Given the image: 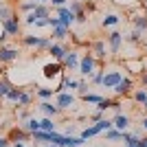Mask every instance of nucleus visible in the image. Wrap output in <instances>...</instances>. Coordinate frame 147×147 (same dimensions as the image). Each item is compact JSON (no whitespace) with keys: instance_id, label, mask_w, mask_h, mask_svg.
Returning <instances> with one entry per match:
<instances>
[{"instance_id":"nucleus-1","label":"nucleus","mask_w":147,"mask_h":147,"mask_svg":"<svg viewBox=\"0 0 147 147\" xmlns=\"http://www.w3.org/2000/svg\"><path fill=\"white\" fill-rule=\"evenodd\" d=\"M22 44H24V46H31V49L49 51L53 40H51V37H37V35H22Z\"/></svg>"},{"instance_id":"nucleus-2","label":"nucleus","mask_w":147,"mask_h":147,"mask_svg":"<svg viewBox=\"0 0 147 147\" xmlns=\"http://www.w3.org/2000/svg\"><path fill=\"white\" fill-rule=\"evenodd\" d=\"M49 16H51V9H49L46 5H40V2H37V5H35V9H33L31 13H26L24 22H26L29 26H33V24L37 22V20H44V18H49Z\"/></svg>"},{"instance_id":"nucleus-3","label":"nucleus","mask_w":147,"mask_h":147,"mask_svg":"<svg viewBox=\"0 0 147 147\" xmlns=\"http://www.w3.org/2000/svg\"><path fill=\"white\" fill-rule=\"evenodd\" d=\"M94 70H97V57L92 55V53H86V55L79 59V73L84 75V77H90Z\"/></svg>"},{"instance_id":"nucleus-4","label":"nucleus","mask_w":147,"mask_h":147,"mask_svg":"<svg viewBox=\"0 0 147 147\" xmlns=\"http://www.w3.org/2000/svg\"><path fill=\"white\" fill-rule=\"evenodd\" d=\"M55 103H57L59 110H73L75 103H77V99H75V94L70 90H66V92H57L55 94Z\"/></svg>"},{"instance_id":"nucleus-5","label":"nucleus","mask_w":147,"mask_h":147,"mask_svg":"<svg viewBox=\"0 0 147 147\" xmlns=\"http://www.w3.org/2000/svg\"><path fill=\"white\" fill-rule=\"evenodd\" d=\"M121 79H123V73H121V70H117V68H114V70H105L101 86H103V88H112V90H114V86H117Z\"/></svg>"},{"instance_id":"nucleus-6","label":"nucleus","mask_w":147,"mask_h":147,"mask_svg":"<svg viewBox=\"0 0 147 147\" xmlns=\"http://www.w3.org/2000/svg\"><path fill=\"white\" fill-rule=\"evenodd\" d=\"M55 9H57V18L61 20V24H64V26H68V29H70V26L77 22V16H75L68 7H55Z\"/></svg>"},{"instance_id":"nucleus-7","label":"nucleus","mask_w":147,"mask_h":147,"mask_svg":"<svg viewBox=\"0 0 147 147\" xmlns=\"http://www.w3.org/2000/svg\"><path fill=\"white\" fill-rule=\"evenodd\" d=\"M132 88H134L132 77H123L117 86H114V94H117V97H127V94H132Z\"/></svg>"},{"instance_id":"nucleus-8","label":"nucleus","mask_w":147,"mask_h":147,"mask_svg":"<svg viewBox=\"0 0 147 147\" xmlns=\"http://www.w3.org/2000/svg\"><path fill=\"white\" fill-rule=\"evenodd\" d=\"M123 42H125V40H123V33H119V31H112L110 35H108V49H110L112 55H117L119 51H121Z\"/></svg>"},{"instance_id":"nucleus-9","label":"nucleus","mask_w":147,"mask_h":147,"mask_svg":"<svg viewBox=\"0 0 147 147\" xmlns=\"http://www.w3.org/2000/svg\"><path fill=\"white\" fill-rule=\"evenodd\" d=\"M20 57L18 49H13V46H0V64H11Z\"/></svg>"},{"instance_id":"nucleus-10","label":"nucleus","mask_w":147,"mask_h":147,"mask_svg":"<svg viewBox=\"0 0 147 147\" xmlns=\"http://www.w3.org/2000/svg\"><path fill=\"white\" fill-rule=\"evenodd\" d=\"M68 51H70L68 46H64V44L55 42V44H51V46H49V55L53 57L55 61H64V57H66Z\"/></svg>"},{"instance_id":"nucleus-11","label":"nucleus","mask_w":147,"mask_h":147,"mask_svg":"<svg viewBox=\"0 0 147 147\" xmlns=\"http://www.w3.org/2000/svg\"><path fill=\"white\" fill-rule=\"evenodd\" d=\"M2 31H7V35H20V18L11 16L9 20L2 22Z\"/></svg>"},{"instance_id":"nucleus-12","label":"nucleus","mask_w":147,"mask_h":147,"mask_svg":"<svg viewBox=\"0 0 147 147\" xmlns=\"http://www.w3.org/2000/svg\"><path fill=\"white\" fill-rule=\"evenodd\" d=\"M79 59H81V57H79L77 51H68L61 64H64V68H68V70H75V68H79Z\"/></svg>"},{"instance_id":"nucleus-13","label":"nucleus","mask_w":147,"mask_h":147,"mask_svg":"<svg viewBox=\"0 0 147 147\" xmlns=\"http://www.w3.org/2000/svg\"><path fill=\"white\" fill-rule=\"evenodd\" d=\"M68 9H70V11L77 16V22H81V24L86 22V7H84V2H81V0H73Z\"/></svg>"},{"instance_id":"nucleus-14","label":"nucleus","mask_w":147,"mask_h":147,"mask_svg":"<svg viewBox=\"0 0 147 147\" xmlns=\"http://www.w3.org/2000/svg\"><path fill=\"white\" fill-rule=\"evenodd\" d=\"M61 70H64V64H61V61H55V64H46V66H44V77H46V79L59 77Z\"/></svg>"},{"instance_id":"nucleus-15","label":"nucleus","mask_w":147,"mask_h":147,"mask_svg":"<svg viewBox=\"0 0 147 147\" xmlns=\"http://www.w3.org/2000/svg\"><path fill=\"white\" fill-rule=\"evenodd\" d=\"M9 141H13V143H24V141H31V134L26 132V129H22V127H13L11 132H9Z\"/></svg>"},{"instance_id":"nucleus-16","label":"nucleus","mask_w":147,"mask_h":147,"mask_svg":"<svg viewBox=\"0 0 147 147\" xmlns=\"http://www.w3.org/2000/svg\"><path fill=\"white\" fill-rule=\"evenodd\" d=\"M112 125L117 129H121V132H125V129L129 127V117L123 114V112H119V114H114V119H112Z\"/></svg>"},{"instance_id":"nucleus-17","label":"nucleus","mask_w":147,"mask_h":147,"mask_svg":"<svg viewBox=\"0 0 147 147\" xmlns=\"http://www.w3.org/2000/svg\"><path fill=\"white\" fill-rule=\"evenodd\" d=\"M40 110L44 112V114H46V117H57V114H59V108H57V103H51V101H42V103H40Z\"/></svg>"},{"instance_id":"nucleus-18","label":"nucleus","mask_w":147,"mask_h":147,"mask_svg":"<svg viewBox=\"0 0 147 147\" xmlns=\"http://www.w3.org/2000/svg\"><path fill=\"white\" fill-rule=\"evenodd\" d=\"M92 55L97 57V61H105V42L103 40H97L92 44Z\"/></svg>"},{"instance_id":"nucleus-19","label":"nucleus","mask_w":147,"mask_h":147,"mask_svg":"<svg viewBox=\"0 0 147 147\" xmlns=\"http://www.w3.org/2000/svg\"><path fill=\"white\" fill-rule=\"evenodd\" d=\"M103 138H105V141H110V143L123 141V132L117 129V127H110V129H105V132H103Z\"/></svg>"},{"instance_id":"nucleus-20","label":"nucleus","mask_w":147,"mask_h":147,"mask_svg":"<svg viewBox=\"0 0 147 147\" xmlns=\"http://www.w3.org/2000/svg\"><path fill=\"white\" fill-rule=\"evenodd\" d=\"M49 143L55 147H66V136L57 134V132H49Z\"/></svg>"},{"instance_id":"nucleus-21","label":"nucleus","mask_w":147,"mask_h":147,"mask_svg":"<svg viewBox=\"0 0 147 147\" xmlns=\"http://www.w3.org/2000/svg\"><path fill=\"white\" fill-rule=\"evenodd\" d=\"M125 66L129 68V73H136V75H141L143 70H145L143 59H127V61H125Z\"/></svg>"},{"instance_id":"nucleus-22","label":"nucleus","mask_w":147,"mask_h":147,"mask_svg":"<svg viewBox=\"0 0 147 147\" xmlns=\"http://www.w3.org/2000/svg\"><path fill=\"white\" fill-rule=\"evenodd\" d=\"M138 138L141 136L138 134H132V132H123V143H125V147H138Z\"/></svg>"},{"instance_id":"nucleus-23","label":"nucleus","mask_w":147,"mask_h":147,"mask_svg":"<svg viewBox=\"0 0 147 147\" xmlns=\"http://www.w3.org/2000/svg\"><path fill=\"white\" fill-rule=\"evenodd\" d=\"M22 129H26L29 134H33V132H37V129H40V121H37L35 117H29L24 123H22Z\"/></svg>"},{"instance_id":"nucleus-24","label":"nucleus","mask_w":147,"mask_h":147,"mask_svg":"<svg viewBox=\"0 0 147 147\" xmlns=\"http://www.w3.org/2000/svg\"><path fill=\"white\" fill-rule=\"evenodd\" d=\"M68 33H70V29H68V26H64V24H59V26H55V29H53V35H51V37H55V40H66Z\"/></svg>"},{"instance_id":"nucleus-25","label":"nucleus","mask_w":147,"mask_h":147,"mask_svg":"<svg viewBox=\"0 0 147 147\" xmlns=\"http://www.w3.org/2000/svg\"><path fill=\"white\" fill-rule=\"evenodd\" d=\"M123 40H127V42H132V44H141L143 42V31L134 29L129 35H123Z\"/></svg>"},{"instance_id":"nucleus-26","label":"nucleus","mask_w":147,"mask_h":147,"mask_svg":"<svg viewBox=\"0 0 147 147\" xmlns=\"http://www.w3.org/2000/svg\"><path fill=\"white\" fill-rule=\"evenodd\" d=\"M132 99H134V103H145V101H147V90H145V88H138V90H134V92H132Z\"/></svg>"},{"instance_id":"nucleus-27","label":"nucleus","mask_w":147,"mask_h":147,"mask_svg":"<svg viewBox=\"0 0 147 147\" xmlns=\"http://www.w3.org/2000/svg\"><path fill=\"white\" fill-rule=\"evenodd\" d=\"M119 22H121V18H119L117 13H108V16L101 20V24H103V26H117Z\"/></svg>"},{"instance_id":"nucleus-28","label":"nucleus","mask_w":147,"mask_h":147,"mask_svg":"<svg viewBox=\"0 0 147 147\" xmlns=\"http://www.w3.org/2000/svg\"><path fill=\"white\" fill-rule=\"evenodd\" d=\"M35 94H37L40 99H42V101H49V99H53L55 90H53V88H37V90H35Z\"/></svg>"},{"instance_id":"nucleus-29","label":"nucleus","mask_w":147,"mask_h":147,"mask_svg":"<svg viewBox=\"0 0 147 147\" xmlns=\"http://www.w3.org/2000/svg\"><path fill=\"white\" fill-rule=\"evenodd\" d=\"M61 86H64V90H77V86H79V81L77 79H70V77H61Z\"/></svg>"},{"instance_id":"nucleus-30","label":"nucleus","mask_w":147,"mask_h":147,"mask_svg":"<svg viewBox=\"0 0 147 147\" xmlns=\"http://www.w3.org/2000/svg\"><path fill=\"white\" fill-rule=\"evenodd\" d=\"M40 129H44V132H55V123H53V119L46 117L40 121Z\"/></svg>"},{"instance_id":"nucleus-31","label":"nucleus","mask_w":147,"mask_h":147,"mask_svg":"<svg viewBox=\"0 0 147 147\" xmlns=\"http://www.w3.org/2000/svg\"><path fill=\"white\" fill-rule=\"evenodd\" d=\"M84 143L86 141L81 136H66V147H81Z\"/></svg>"},{"instance_id":"nucleus-32","label":"nucleus","mask_w":147,"mask_h":147,"mask_svg":"<svg viewBox=\"0 0 147 147\" xmlns=\"http://www.w3.org/2000/svg\"><path fill=\"white\" fill-rule=\"evenodd\" d=\"M20 92H22V88H16V86H13L11 88V90H9V92H7V101H13V103H18V99H20Z\"/></svg>"},{"instance_id":"nucleus-33","label":"nucleus","mask_w":147,"mask_h":147,"mask_svg":"<svg viewBox=\"0 0 147 147\" xmlns=\"http://www.w3.org/2000/svg\"><path fill=\"white\" fill-rule=\"evenodd\" d=\"M31 101H33V94L26 90L20 92V99H18V105H31Z\"/></svg>"},{"instance_id":"nucleus-34","label":"nucleus","mask_w":147,"mask_h":147,"mask_svg":"<svg viewBox=\"0 0 147 147\" xmlns=\"http://www.w3.org/2000/svg\"><path fill=\"white\" fill-rule=\"evenodd\" d=\"M134 26L138 31H147V16H136L134 18Z\"/></svg>"},{"instance_id":"nucleus-35","label":"nucleus","mask_w":147,"mask_h":147,"mask_svg":"<svg viewBox=\"0 0 147 147\" xmlns=\"http://www.w3.org/2000/svg\"><path fill=\"white\" fill-rule=\"evenodd\" d=\"M11 16H13L11 7H7V5H0V22H5V20H9Z\"/></svg>"},{"instance_id":"nucleus-36","label":"nucleus","mask_w":147,"mask_h":147,"mask_svg":"<svg viewBox=\"0 0 147 147\" xmlns=\"http://www.w3.org/2000/svg\"><path fill=\"white\" fill-rule=\"evenodd\" d=\"M103 75H105V68H97V70L90 75L92 84H101V81H103Z\"/></svg>"},{"instance_id":"nucleus-37","label":"nucleus","mask_w":147,"mask_h":147,"mask_svg":"<svg viewBox=\"0 0 147 147\" xmlns=\"http://www.w3.org/2000/svg\"><path fill=\"white\" fill-rule=\"evenodd\" d=\"M112 103H114V99H108V97H103L101 101L97 103V110H101V112H105L108 108H112Z\"/></svg>"},{"instance_id":"nucleus-38","label":"nucleus","mask_w":147,"mask_h":147,"mask_svg":"<svg viewBox=\"0 0 147 147\" xmlns=\"http://www.w3.org/2000/svg\"><path fill=\"white\" fill-rule=\"evenodd\" d=\"M81 99H84L86 103H94V105H97V103H99V101H101L103 97H101V94H92V92H86V94H84Z\"/></svg>"},{"instance_id":"nucleus-39","label":"nucleus","mask_w":147,"mask_h":147,"mask_svg":"<svg viewBox=\"0 0 147 147\" xmlns=\"http://www.w3.org/2000/svg\"><path fill=\"white\" fill-rule=\"evenodd\" d=\"M35 5H37L35 0H29V2H20V11H22V13H31L33 9H35Z\"/></svg>"},{"instance_id":"nucleus-40","label":"nucleus","mask_w":147,"mask_h":147,"mask_svg":"<svg viewBox=\"0 0 147 147\" xmlns=\"http://www.w3.org/2000/svg\"><path fill=\"white\" fill-rule=\"evenodd\" d=\"M11 88H13V86H11L7 79H0V99H5V97H7V92L11 90Z\"/></svg>"},{"instance_id":"nucleus-41","label":"nucleus","mask_w":147,"mask_h":147,"mask_svg":"<svg viewBox=\"0 0 147 147\" xmlns=\"http://www.w3.org/2000/svg\"><path fill=\"white\" fill-rule=\"evenodd\" d=\"M61 24V20L57 18V16H49V26L51 29H55V26H59Z\"/></svg>"},{"instance_id":"nucleus-42","label":"nucleus","mask_w":147,"mask_h":147,"mask_svg":"<svg viewBox=\"0 0 147 147\" xmlns=\"http://www.w3.org/2000/svg\"><path fill=\"white\" fill-rule=\"evenodd\" d=\"M77 90H79V94H81V97H84V94H86V92H88V84H86V81H84V79H79V86H77Z\"/></svg>"},{"instance_id":"nucleus-43","label":"nucleus","mask_w":147,"mask_h":147,"mask_svg":"<svg viewBox=\"0 0 147 147\" xmlns=\"http://www.w3.org/2000/svg\"><path fill=\"white\" fill-rule=\"evenodd\" d=\"M101 119H105V117H103V112L97 110V112H94V114L90 117V121H92V123H97V121H101Z\"/></svg>"},{"instance_id":"nucleus-44","label":"nucleus","mask_w":147,"mask_h":147,"mask_svg":"<svg viewBox=\"0 0 147 147\" xmlns=\"http://www.w3.org/2000/svg\"><path fill=\"white\" fill-rule=\"evenodd\" d=\"M141 88H145V90H147V70H143V73H141Z\"/></svg>"},{"instance_id":"nucleus-45","label":"nucleus","mask_w":147,"mask_h":147,"mask_svg":"<svg viewBox=\"0 0 147 147\" xmlns=\"http://www.w3.org/2000/svg\"><path fill=\"white\" fill-rule=\"evenodd\" d=\"M75 132H77V127H75V125H68V127L64 129V136H73Z\"/></svg>"},{"instance_id":"nucleus-46","label":"nucleus","mask_w":147,"mask_h":147,"mask_svg":"<svg viewBox=\"0 0 147 147\" xmlns=\"http://www.w3.org/2000/svg\"><path fill=\"white\" fill-rule=\"evenodd\" d=\"M49 2H53V7H66V0H49Z\"/></svg>"},{"instance_id":"nucleus-47","label":"nucleus","mask_w":147,"mask_h":147,"mask_svg":"<svg viewBox=\"0 0 147 147\" xmlns=\"http://www.w3.org/2000/svg\"><path fill=\"white\" fill-rule=\"evenodd\" d=\"M138 147H147V136H143V138H138Z\"/></svg>"},{"instance_id":"nucleus-48","label":"nucleus","mask_w":147,"mask_h":147,"mask_svg":"<svg viewBox=\"0 0 147 147\" xmlns=\"http://www.w3.org/2000/svg\"><path fill=\"white\" fill-rule=\"evenodd\" d=\"M0 147H9V138H2V136H0Z\"/></svg>"},{"instance_id":"nucleus-49","label":"nucleus","mask_w":147,"mask_h":147,"mask_svg":"<svg viewBox=\"0 0 147 147\" xmlns=\"http://www.w3.org/2000/svg\"><path fill=\"white\" fill-rule=\"evenodd\" d=\"M5 40H7V31H2V33H0V46L5 44Z\"/></svg>"},{"instance_id":"nucleus-50","label":"nucleus","mask_w":147,"mask_h":147,"mask_svg":"<svg viewBox=\"0 0 147 147\" xmlns=\"http://www.w3.org/2000/svg\"><path fill=\"white\" fill-rule=\"evenodd\" d=\"M29 119V112H20V121H26Z\"/></svg>"},{"instance_id":"nucleus-51","label":"nucleus","mask_w":147,"mask_h":147,"mask_svg":"<svg viewBox=\"0 0 147 147\" xmlns=\"http://www.w3.org/2000/svg\"><path fill=\"white\" fill-rule=\"evenodd\" d=\"M141 125H143V129L147 132V117H143V121H141Z\"/></svg>"},{"instance_id":"nucleus-52","label":"nucleus","mask_w":147,"mask_h":147,"mask_svg":"<svg viewBox=\"0 0 147 147\" xmlns=\"http://www.w3.org/2000/svg\"><path fill=\"white\" fill-rule=\"evenodd\" d=\"M11 147H26V145H24V143H13Z\"/></svg>"},{"instance_id":"nucleus-53","label":"nucleus","mask_w":147,"mask_h":147,"mask_svg":"<svg viewBox=\"0 0 147 147\" xmlns=\"http://www.w3.org/2000/svg\"><path fill=\"white\" fill-rule=\"evenodd\" d=\"M143 112H145V114H147V101H145V103H143Z\"/></svg>"},{"instance_id":"nucleus-54","label":"nucleus","mask_w":147,"mask_h":147,"mask_svg":"<svg viewBox=\"0 0 147 147\" xmlns=\"http://www.w3.org/2000/svg\"><path fill=\"white\" fill-rule=\"evenodd\" d=\"M35 2H40V5H46V2H49V0H35Z\"/></svg>"},{"instance_id":"nucleus-55","label":"nucleus","mask_w":147,"mask_h":147,"mask_svg":"<svg viewBox=\"0 0 147 147\" xmlns=\"http://www.w3.org/2000/svg\"><path fill=\"white\" fill-rule=\"evenodd\" d=\"M46 147H55V145H51V143H46Z\"/></svg>"},{"instance_id":"nucleus-56","label":"nucleus","mask_w":147,"mask_h":147,"mask_svg":"<svg viewBox=\"0 0 147 147\" xmlns=\"http://www.w3.org/2000/svg\"><path fill=\"white\" fill-rule=\"evenodd\" d=\"M145 49H147V44H145Z\"/></svg>"},{"instance_id":"nucleus-57","label":"nucleus","mask_w":147,"mask_h":147,"mask_svg":"<svg viewBox=\"0 0 147 147\" xmlns=\"http://www.w3.org/2000/svg\"><path fill=\"white\" fill-rule=\"evenodd\" d=\"M9 147H11V145H9Z\"/></svg>"}]
</instances>
